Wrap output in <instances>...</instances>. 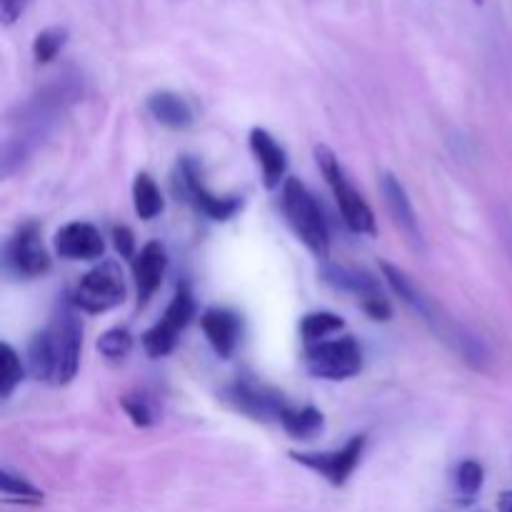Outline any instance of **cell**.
<instances>
[{"mask_svg": "<svg viewBox=\"0 0 512 512\" xmlns=\"http://www.w3.org/2000/svg\"><path fill=\"white\" fill-rule=\"evenodd\" d=\"M283 210L288 215V223L293 225L295 235L305 243V248L313 255H318L320 260L328 258V223H325L323 213H320L310 190L298 178H288L283 183Z\"/></svg>", "mask_w": 512, "mask_h": 512, "instance_id": "obj_1", "label": "cell"}, {"mask_svg": "<svg viewBox=\"0 0 512 512\" xmlns=\"http://www.w3.org/2000/svg\"><path fill=\"white\" fill-rule=\"evenodd\" d=\"M315 158H318L320 170H323L325 180H328L330 190H333L335 203H338L348 228L360 235H375L373 210H370V205L360 198V193L353 188V183L345 178V170L340 168V160L335 158L333 150L325 148V145H318V148H315Z\"/></svg>", "mask_w": 512, "mask_h": 512, "instance_id": "obj_2", "label": "cell"}, {"mask_svg": "<svg viewBox=\"0 0 512 512\" xmlns=\"http://www.w3.org/2000/svg\"><path fill=\"white\" fill-rule=\"evenodd\" d=\"M305 368L315 378H353V375L363 370V350H360V345L350 335L338 340H323V343L308 345V350H305Z\"/></svg>", "mask_w": 512, "mask_h": 512, "instance_id": "obj_3", "label": "cell"}, {"mask_svg": "<svg viewBox=\"0 0 512 512\" xmlns=\"http://www.w3.org/2000/svg\"><path fill=\"white\" fill-rule=\"evenodd\" d=\"M50 343V358H53V378L50 383L65 385L75 378L80 365V345H83V328L80 320L68 308L60 310L53 318L50 328L45 330Z\"/></svg>", "mask_w": 512, "mask_h": 512, "instance_id": "obj_4", "label": "cell"}, {"mask_svg": "<svg viewBox=\"0 0 512 512\" xmlns=\"http://www.w3.org/2000/svg\"><path fill=\"white\" fill-rule=\"evenodd\" d=\"M125 285L123 273L115 263H100L83 275L73 295V303L85 313H105L123 303Z\"/></svg>", "mask_w": 512, "mask_h": 512, "instance_id": "obj_5", "label": "cell"}, {"mask_svg": "<svg viewBox=\"0 0 512 512\" xmlns=\"http://www.w3.org/2000/svg\"><path fill=\"white\" fill-rule=\"evenodd\" d=\"M193 313H195L193 295H190V290L183 285V288H178V293H175L173 303L168 305V310H165L163 320H160L158 325H153V328L143 335L145 353H148L150 358H163V355H168L170 350L175 348L178 335L188 328Z\"/></svg>", "mask_w": 512, "mask_h": 512, "instance_id": "obj_6", "label": "cell"}, {"mask_svg": "<svg viewBox=\"0 0 512 512\" xmlns=\"http://www.w3.org/2000/svg\"><path fill=\"white\" fill-rule=\"evenodd\" d=\"M363 450L365 435H355V438H350L343 448L330 450V453H293L290 458H293L295 463L310 468L313 473H320L330 485L340 488V485L348 483L353 470L358 468L360 458H363Z\"/></svg>", "mask_w": 512, "mask_h": 512, "instance_id": "obj_7", "label": "cell"}, {"mask_svg": "<svg viewBox=\"0 0 512 512\" xmlns=\"http://www.w3.org/2000/svg\"><path fill=\"white\" fill-rule=\"evenodd\" d=\"M5 268L15 278H38L50 270V258L40 240L38 225L28 223L5 243Z\"/></svg>", "mask_w": 512, "mask_h": 512, "instance_id": "obj_8", "label": "cell"}, {"mask_svg": "<svg viewBox=\"0 0 512 512\" xmlns=\"http://www.w3.org/2000/svg\"><path fill=\"white\" fill-rule=\"evenodd\" d=\"M223 395L225 403H230L235 410L255 420H280L288 410L285 398L278 390L268 388V385H258L255 380H238V383L228 385Z\"/></svg>", "mask_w": 512, "mask_h": 512, "instance_id": "obj_9", "label": "cell"}, {"mask_svg": "<svg viewBox=\"0 0 512 512\" xmlns=\"http://www.w3.org/2000/svg\"><path fill=\"white\" fill-rule=\"evenodd\" d=\"M180 193L185 195L188 203H193L200 213H205L213 220H228L233 218L240 210L238 198H220V195L210 193L208 185L203 183V175H200L198 165L193 160H183L180 165Z\"/></svg>", "mask_w": 512, "mask_h": 512, "instance_id": "obj_10", "label": "cell"}, {"mask_svg": "<svg viewBox=\"0 0 512 512\" xmlns=\"http://www.w3.org/2000/svg\"><path fill=\"white\" fill-rule=\"evenodd\" d=\"M55 250L68 260H95L103 255V235L90 223H68L55 233Z\"/></svg>", "mask_w": 512, "mask_h": 512, "instance_id": "obj_11", "label": "cell"}, {"mask_svg": "<svg viewBox=\"0 0 512 512\" xmlns=\"http://www.w3.org/2000/svg\"><path fill=\"white\" fill-rule=\"evenodd\" d=\"M380 188H383L385 205H388L395 225L403 230V235L408 238V243H413L415 248H423V233H420L418 218H415V210H413V205H410V198H408V193H405L403 183H400L395 175L385 173Z\"/></svg>", "mask_w": 512, "mask_h": 512, "instance_id": "obj_12", "label": "cell"}, {"mask_svg": "<svg viewBox=\"0 0 512 512\" xmlns=\"http://www.w3.org/2000/svg\"><path fill=\"white\" fill-rule=\"evenodd\" d=\"M165 268H168V258H165V250L160 243H148L138 255H135V285H138V305L143 308L150 298H153L155 290L163 283Z\"/></svg>", "mask_w": 512, "mask_h": 512, "instance_id": "obj_13", "label": "cell"}, {"mask_svg": "<svg viewBox=\"0 0 512 512\" xmlns=\"http://www.w3.org/2000/svg\"><path fill=\"white\" fill-rule=\"evenodd\" d=\"M203 333L215 348L220 358H230L233 350L238 348L240 340V318L225 308H210L203 313Z\"/></svg>", "mask_w": 512, "mask_h": 512, "instance_id": "obj_14", "label": "cell"}, {"mask_svg": "<svg viewBox=\"0 0 512 512\" xmlns=\"http://www.w3.org/2000/svg\"><path fill=\"white\" fill-rule=\"evenodd\" d=\"M250 150H253L260 168H263L265 185H268V188H278L280 180L285 178V165H288L285 150L280 148V145L275 143L273 135L263 128H255L253 133H250Z\"/></svg>", "mask_w": 512, "mask_h": 512, "instance_id": "obj_15", "label": "cell"}, {"mask_svg": "<svg viewBox=\"0 0 512 512\" xmlns=\"http://www.w3.org/2000/svg\"><path fill=\"white\" fill-rule=\"evenodd\" d=\"M323 280L328 285H333L335 290L358 295L360 300L380 295V285L373 275L358 268H348V265H323Z\"/></svg>", "mask_w": 512, "mask_h": 512, "instance_id": "obj_16", "label": "cell"}, {"mask_svg": "<svg viewBox=\"0 0 512 512\" xmlns=\"http://www.w3.org/2000/svg\"><path fill=\"white\" fill-rule=\"evenodd\" d=\"M148 110L155 120H160L168 128H188L193 123V110H190L188 100L180 98L178 93H170V90L150 95Z\"/></svg>", "mask_w": 512, "mask_h": 512, "instance_id": "obj_17", "label": "cell"}, {"mask_svg": "<svg viewBox=\"0 0 512 512\" xmlns=\"http://www.w3.org/2000/svg\"><path fill=\"white\" fill-rule=\"evenodd\" d=\"M133 203H135V213H138L143 220H153L163 213V195H160L158 185H155V180L150 178L148 173L135 175Z\"/></svg>", "mask_w": 512, "mask_h": 512, "instance_id": "obj_18", "label": "cell"}, {"mask_svg": "<svg viewBox=\"0 0 512 512\" xmlns=\"http://www.w3.org/2000/svg\"><path fill=\"white\" fill-rule=\"evenodd\" d=\"M280 423H283V428L288 430L293 438L310 440L313 435L320 433V428H323V415L315 408H288L283 413V418H280Z\"/></svg>", "mask_w": 512, "mask_h": 512, "instance_id": "obj_19", "label": "cell"}, {"mask_svg": "<svg viewBox=\"0 0 512 512\" xmlns=\"http://www.w3.org/2000/svg\"><path fill=\"white\" fill-rule=\"evenodd\" d=\"M343 318L335 313H310L305 315L303 323H300V335L308 345L323 343V338L343 330Z\"/></svg>", "mask_w": 512, "mask_h": 512, "instance_id": "obj_20", "label": "cell"}, {"mask_svg": "<svg viewBox=\"0 0 512 512\" xmlns=\"http://www.w3.org/2000/svg\"><path fill=\"white\" fill-rule=\"evenodd\" d=\"M65 43H68V30H65V28H58V25H53V28L40 30V33L35 35V43H33L35 63H40V65L50 63V60H53L55 55L63 50Z\"/></svg>", "mask_w": 512, "mask_h": 512, "instance_id": "obj_21", "label": "cell"}, {"mask_svg": "<svg viewBox=\"0 0 512 512\" xmlns=\"http://www.w3.org/2000/svg\"><path fill=\"white\" fill-rule=\"evenodd\" d=\"M28 368H30V375H33L35 380L53 378V358H50V343H48V335H45V330L30 340Z\"/></svg>", "mask_w": 512, "mask_h": 512, "instance_id": "obj_22", "label": "cell"}, {"mask_svg": "<svg viewBox=\"0 0 512 512\" xmlns=\"http://www.w3.org/2000/svg\"><path fill=\"white\" fill-rule=\"evenodd\" d=\"M20 380H23V365H20L15 350L8 343H3L0 345V395L10 398Z\"/></svg>", "mask_w": 512, "mask_h": 512, "instance_id": "obj_23", "label": "cell"}, {"mask_svg": "<svg viewBox=\"0 0 512 512\" xmlns=\"http://www.w3.org/2000/svg\"><path fill=\"white\" fill-rule=\"evenodd\" d=\"M0 490H3L5 498L18 500V503H40V500H43V493H40V490H35L33 485L25 483L23 478L10 473L8 468L0 470Z\"/></svg>", "mask_w": 512, "mask_h": 512, "instance_id": "obj_24", "label": "cell"}, {"mask_svg": "<svg viewBox=\"0 0 512 512\" xmlns=\"http://www.w3.org/2000/svg\"><path fill=\"white\" fill-rule=\"evenodd\" d=\"M130 348H133V338H130L128 330L123 328H113L108 330V333L100 335L98 340V350L105 355V358H125V355L130 353Z\"/></svg>", "mask_w": 512, "mask_h": 512, "instance_id": "obj_25", "label": "cell"}, {"mask_svg": "<svg viewBox=\"0 0 512 512\" xmlns=\"http://www.w3.org/2000/svg\"><path fill=\"white\" fill-rule=\"evenodd\" d=\"M483 465L475 463V460H465L458 468V490L465 495V498H475L483 488Z\"/></svg>", "mask_w": 512, "mask_h": 512, "instance_id": "obj_26", "label": "cell"}, {"mask_svg": "<svg viewBox=\"0 0 512 512\" xmlns=\"http://www.w3.org/2000/svg\"><path fill=\"white\" fill-rule=\"evenodd\" d=\"M123 408H125V413L133 418L135 425H150V423H153V410H150V405L145 403L143 398H138V395H125Z\"/></svg>", "mask_w": 512, "mask_h": 512, "instance_id": "obj_27", "label": "cell"}, {"mask_svg": "<svg viewBox=\"0 0 512 512\" xmlns=\"http://www.w3.org/2000/svg\"><path fill=\"white\" fill-rule=\"evenodd\" d=\"M30 5V0H0V20H3L5 28H10L13 23H18L20 15L25 13V8Z\"/></svg>", "mask_w": 512, "mask_h": 512, "instance_id": "obj_28", "label": "cell"}, {"mask_svg": "<svg viewBox=\"0 0 512 512\" xmlns=\"http://www.w3.org/2000/svg\"><path fill=\"white\" fill-rule=\"evenodd\" d=\"M363 308L373 320H388L390 318V305H388V300L383 298V293L363 300Z\"/></svg>", "mask_w": 512, "mask_h": 512, "instance_id": "obj_29", "label": "cell"}, {"mask_svg": "<svg viewBox=\"0 0 512 512\" xmlns=\"http://www.w3.org/2000/svg\"><path fill=\"white\" fill-rule=\"evenodd\" d=\"M113 243H115V250H118L123 258H130V255H133L135 240H133V233H130L125 225H120V228L113 230Z\"/></svg>", "mask_w": 512, "mask_h": 512, "instance_id": "obj_30", "label": "cell"}, {"mask_svg": "<svg viewBox=\"0 0 512 512\" xmlns=\"http://www.w3.org/2000/svg\"><path fill=\"white\" fill-rule=\"evenodd\" d=\"M500 512H512V493H503L498 500Z\"/></svg>", "mask_w": 512, "mask_h": 512, "instance_id": "obj_31", "label": "cell"}, {"mask_svg": "<svg viewBox=\"0 0 512 512\" xmlns=\"http://www.w3.org/2000/svg\"><path fill=\"white\" fill-rule=\"evenodd\" d=\"M505 235H508L505 240H508V245L512 248V223H510V220H508V225H505Z\"/></svg>", "mask_w": 512, "mask_h": 512, "instance_id": "obj_32", "label": "cell"}, {"mask_svg": "<svg viewBox=\"0 0 512 512\" xmlns=\"http://www.w3.org/2000/svg\"><path fill=\"white\" fill-rule=\"evenodd\" d=\"M475 3H478V5H483V0H475Z\"/></svg>", "mask_w": 512, "mask_h": 512, "instance_id": "obj_33", "label": "cell"}]
</instances>
